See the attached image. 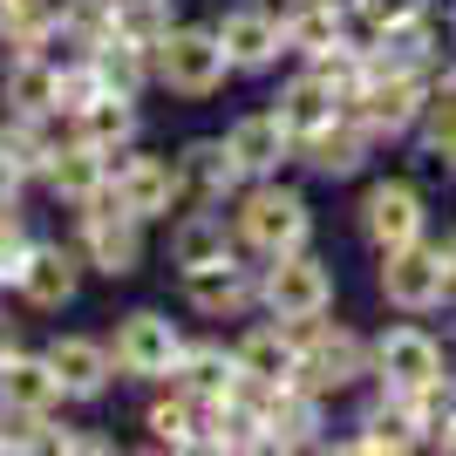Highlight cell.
Listing matches in <instances>:
<instances>
[{"instance_id":"cell-34","label":"cell","mask_w":456,"mask_h":456,"mask_svg":"<svg viewBox=\"0 0 456 456\" xmlns=\"http://www.w3.org/2000/svg\"><path fill=\"white\" fill-rule=\"evenodd\" d=\"M143 429H151L157 450H205V409H198L184 388L157 395L151 409H143Z\"/></svg>"},{"instance_id":"cell-16","label":"cell","mask_w":456,"mask_h":456,"mask_svg":"<svg viewBox=\"0 0 456 456\" xmlns=\"http://www.w3.org/2000/svg\"><path fill=\"white\" fill-rule=\"evenodd\" d=\"M239 225H232V205H184L171 218V266L177 273H198V266H218V259H239Z\"/></svg>"},{"instance_id":"cell-43","label":"cell","mask_w":456,"mask_h":456,"mask_svg":"<svg viewBox=\"0 0 456 456\" xmlns=\"http://www.w3.org/2000/svg\"><path fill=\"white\" fill-rule=\"evenodd\" d=\"M0 450H7V416H0Z\"/></svg>"},{"instance_id":"cell-46","label":"cell","mask_w":456,"mask_h":456,"mask_svg":"<svg viewBox=\"0 0 456 456\" xmlns=\"http://www.w3.org/2000/svg\"><path fill=\"white\" fill-rule=\"evenodd\" d=\"M280 7H286V0H280Z\"/></svg>"},{"instance_id":"cell-10","label":"cell","mask_w":456,"mask_h":456,"mask_svg":"<svg viewBox=\"0 0 456 456\" xmlns=\"http://www.w3.org/2000/svg\"><path fill=\"white\" fill-rule=\"evenodd\" d=\"M266 286H259V306L280 314V321H321L334 314V266H327L314 246L286 252V259H266Z\"/></svg>"},{"instance_id":"cell-9","label":"cell","mask_w":456,"mask_h":456,"mask_svg":"<svg viewBox=\"0 0 456 456\" xmlns=\"http://www.w3.org/2000/svg\"><path fill=\"white\" fill-rule=\"evenodd\" d=\"M184 327L171 321V314H157V306H136V314H123L116 321V375L123 381H171L177 362H184Z\"/></svg>"},{"instance_id":"cell-45","label":"cell","mask_w":456,"mask_h":456,"mask_svg":"<svg viewBox=\"0 0 456 456\" xmlns=\"http://www.w3.org/2000/svg\"><path fill=\"white\" fill-rule=\"evenodd\" d=\"M334 7H347V14H354V0H334Z\"/></svg>"},{"instance_id":"cell-14","label":"cell","mask_w":456,"mask_h":456,"mask_svg":"<svg viewBox=\"0 0 456 456\" xmlns=\"http://www.w3.org/2000/svg\"><path fill=\"white\" fill-rule=\"evenodd\" d=\"M110 184L116 198L143 218V225H157V218H171V211H184V184H177V157H157V151H116L110 157Z\"/></svg>"},{"instance_id":"cell-6","label":"cell","mask_w":456,"mask_h":456,"mask_svg":"<svg viewBox=\"0 0 456 456\" xmlns=\"http://www.w3.org/2000/svg\"><path fill=\"white\" fill-rule=\"evenodd\" d=\"M354 232L368 239V252H395V246H416L429 239V198H422L416 177H375L354 205Z\"/></svg>"},{"instance_id":"cell-17","label":"cell","mask_w":456,"mask_h":456,"mask_svg":"<svg viewBox=\"0 0 456 456\" xmlns=\"http://www.w3.org/2000/svg\"><path fill=\"white\" fill-rule=\"evenodd\" d=\"M225 151L239 157V171L252 184V177H280L286 164H300V136L286 130L273 110H246L225 123Z\"/></svg>"},{"instance_id":"cell-5","label":"cell","mask_w":456,"mask_h":456,"mask_svg":"<svg viewBox=\"0 0 456 456\" xmlns=\"http://www.w3.org/2000/svg\"><path fill=\"white\" fill-rule=\"evenodd\" d=\"M76 232H82V259L102 280H130L143 266V218L116 198V184H102L89 205H76Z\"/></svg>"},{"instance_id":"cell-38","label":"cell","mask_w":456,"mask_h":456,"mask_svg":"<svg viewBox=\"0 0 456 456\" xmlns=\"http://www.w3.org/2000/svg\"><path fill=\"white\" fill-rule=\"evenodd\" d=\"M28 225L14 218V205H0V286H14L20 280V259H28Z\"/></svg>"},{"instance_id":"cell-27","label":"cell","mask_w":456,"mask_h":456,"mask_svg":"<svg viewBox=\"0 0 456 456\" xmlns=\"http://www.w3.org/2000/svg\"><path fill=\"white\" fill-rule=\"evenodd\" d=\"M171 388H184L198 409L232 402V395H239V347H225V341H191L184 362H177V375H171Z\"/></svg>"},{"instance_id":"cell-11","label":"cell","mask_w":456,"mask_h":456,"mask_svg":"<svg viewBox=\"0 0 456 456\" xmlns=\"http://www.w3.org/2000/svg\"><path fill=\"white\" fill-rule=\"evenodd\" d=\"M259 259L239 252V259H218V266H198V273H177V293H184L191 314H205V321H246L259 314Z\"/></svg>"},{"instance_id":"cell-21","label":"cell","mask_w":456,"mask_h":456,"mask_svg":"<svg viewBox=\"0 0 456 456\" xmlns=\"http://www.w3.org/2000/svg\"><path fill=\"white\" fill-rule=\"evenodd\" d=\"M381 143L354 123V116H341V123H327V130H314L300 143V171H314L321 184H347V177L368 171V157H375Z\"/></svg>"},{"instance_id":"cell-26","label":"cell","mask_w":456,"mask_h":456,"mask_svg":"<svg viewBox=\"0 0 456 456\" xmlns=\"http://www.w3.org/2000/svg\"><path fill=\"white\" fill-rule=\"evenodd\" d=\"M55 402H61V375L48 368V354L14 347L0 362V409L7 416H55Z\"/></svg>"},{"instance_id":"cell-3","label":"cell","mask_w":456,"mask_h":456,"mask_svg":"<svg viewBox=\"0 0 456 456\" xmlns=\"http://www.w3.org/2000/svg\"><path fill=\"white\" fill-rule=\"evenodd\" d=\"M300 341H306V362H300V381L314 388V395H354V388H368L375 381V341L368 334H354L347 321H300Z\"/></svg>"},{"instance_id":"cell-22","label":"cell","mask_w":456,"mask_h":456,"mask_svg":"<svg viewBox=\"0 0 456 456\" xmlns=\"http://www.w3.org/2000/svg\"><path fill=\"white\" fill-rule=\"evenodd\" d=\"M48 354V368L61 375V395L69 402H95V395H110V381H116V354L110 341H89V334H55V341L41 347Z\"/></svg>"},{"instance_id":"cell-37","label":"cell","mask_w":456,"mask_h":456,"mask_svg":"<svg viewBox=\"0 0 456 456\" xmlns=\"http://www.w3.org/2000/svg\"><path fill=\"white\" fill-rule=\"evenodd\" d=\"M436 0H354V28L381 35V28H402V20H429Z\"/></svg>"},{"instance_id":"cell-33","label":"cell","mask_w":456,"mask_h":456,"mask_svg":"<svg viewBox=\"0 0 456 456\" xmlns=\"http://www.w3.org/2000/svg\"><path fill=\"white\" fill-rule=\"evenodd\" d=\"M116 35V0H55V48L89 55Z\"/></svg>"},{"instance_id":"cell-36","label":"cell","mask_w":456,"mask_h":456,"mask_svg":"<svg viewBox=\"0 0 456 456\" xmlns=\"http://www.w3.org/2000/svg\"><path fill=\"white\" fill-rule=\"evenodd\" d=\"M116 35L157 48V41L171 35V0H116Z\"/></svg>"},{"instance_id":"cell-44","label":"cell","mask_w":456,"mask_h":456,"mask_svg":"<svg viewBox=\"0 0 456 456\" xmlns=\"http://www.w3.org/2000/svg\"><path fill=\"white\" fill-rule=\"evenodd\" d=\"M450 35H456V0H450Z\"/></svg>"},{"instance_id":"cell-41","label":"cell","mask_w":456,"mask_h":456,"mask_svg":"<svg viewBox=\"0 0 456 456\" xmlns=\"http://www.w3.org/2000/svg\"><path fill=\"white\" fill-rule=\"evenodd\" d=\"M436 443H443V450H450V456H456V416H450V422H443V436H436Z\"/></svg>"},{"instance_id":"cell-30","label":"cell","mask_w":456,"mask_h":456,"mask_svg":"<svg viewBox=\"0 0 456 456\" xmlns=\"http://www.w3.org/2000/svg\"><path fill=\"white\" fill-rule=\"evenodd\" d=\"M41 184L55 191L61 205H89L95 191L110 184V157L95 151V143H82V136H69V143L55 151V164H48V177H41Z\"/></svg>"},{"instance_id":"cell-1","label":"cell","mask_w":456,"mask_h":456,"mask_svg":"<svg viewBox=\"0 0 456 456\" xmlns=\"http://www.w3.org/2000/svg\"><path fill=\"white\" fill-rule=\"evenodd\" d=\"M232 225H239V246H246L259 266L314 246V205H306L300 184H280V177H252V184L232 198Z\"/></svg>"},{"instance_id":"cell-39","label":"cell","mask_w":456,"mask_h":456,"mask_svg":"<svg viewBox=\"0 0 456 456\" xmlns=\"http://www.w3.org/2000/svg\"><path fill=\"white\" fill-rule=\"evenodd\" d=\"M20 184H28V171H20L14 157L0 151V205H20Z\"/></svg>"},{"instance_id":"cell-23","label":"cell","mask_w":456,"mask_h":456,"mask_svg":"<svg viewBox=\"0 0 456 456\" xmlns=\"http://www.w3.org/2000/svg\"><path fill=\"white\" fill-rule=\"evenodd\" d=\"M368 41V69L375 76H429L443 61V35H436V14L429 20H402V28H381Z\"/></svg>"},{"instance_id":"cell-4","label":"cell","mask_w":456,"mask_h":456,"mask_svg":"<svg viewBox=\"0 0 456 456\" xmlns=\"http://www.w3.org/2000/svg\"><path fill=\"white\" fill-rule=\"evenodd\" d=\"M375 286H381V300H388V314H416V321H422V314H443V306H456L450 259H443V246H429V239L381 252Z\"/></svg>"},{"instance_id":"cell-12","label":"cell","mask_w":456,"mask_h":456,"mask_svg":"<svg viewBox=\"0 0 456 456\" xmlns=\"http://www.w3.org/2000/svg\"><path fill=\"white\" fill-rule=\"evenodd\" d=\"M429 110V76H368V89L347 102L375 143H416V123Z\"/></svg>"},{"instance_id":"cell-18","label":"cell","mask_w":456,"mask_h":456,"mask_svg":"<svg viewBox=\"0 0 456 456\" xmlns=\"http://www.w3.org/2000/svg\"><path fill=\"white\" fill-rule=\"evenodd\" d=\"M177 184H184V205H232L246 191V171L225 151V136H191L177 151Z\"/></svg>"},{"instance_id":"cell-29","label":"cell","mask_w":456,"mask_h":456,"mask_svg":"<svg viewBox=\"0 0 456 456\" xmlns=\"http://www.w3.org/2000/svg\"><path fill=\"white\" fill-rule=\"evenodd\" d=\"M69 123H76V136H82V143H95L102 157L130 151L136 130H143V116H136V95H116V89H102L95 102H82Z\"/></svg>"},{"instance_id":"cell-7","label":"cell","mask_w":456,"mask_h":456,"mask_svg":"<svg viewBox=\"0 0 456 456\" xmlns=\"http://www.w3.org/2000/svg\"><path fill=\"white\" fill-rule=\"evenodd\" d=\"M436 429L429 416L416 409V395H395V388H375V395L354 409V429L341 436L347 456H409V450H429Z\"/></svg>"},{"instance_id":"cell-42","label":"cell","mask_w":456,"mask_h":456,"mask_svg":"<svg viewBox=\"0 0 456 456\" xmlns=\"http://www.w3.org/2000/svg\"><path fill=\"white\" fill-rule=\"evenodd\" d=\"M443 259H450V286H456V232L443 239Z\"/></svg>"},{"instance_id":"cell-31","label":"cell","mask_w":456,"mask_h":456,"mask_svg":"<svg viewBox=\"0 0 456 456\" xmlns=\"http://www.w3.org/2000/svg\"><path fill=\"white\" fill-rule=\"evenodd\" d=\"M205 450H225V456L266 450V409H259V402H246V395L211 402V409H205Z\"/></svg>"},{"instance_id":"cell-35","label":"cell","mask_w":456,"mask_h":456,"mask_svg":"<svg viewBox=\"0 0 456 456\" xmlns=\"http://www.w3.org/2000/svg\"><path fill=\"white\" fill-rule=\"evenodd\" d=\"M89 61H95V76H102V89H116V95H143V89L157 82L151 48H143V41H130V35H110L102 48H89Z\"/></svg>"},{"instance_id":"cell-40","label":"cell","mask_w":456,"mask_h":456,"mask_svg":"<svg viewBox=\"0 0 456 456\" xmlns=\"http://www.w3.org/2000/svg\"><path fill=\"white\" fill-rule=\"evenodd\" d=\"M14 347H20V321H7V314H0V362H7Z\"/></svg>"},{"instance_id":"cell-13","label":"cell","mask_w":456,"mask_h":456,"mask_svg":"<svg viewBox=\"0 0 456 456\" xmlns=\"http://www.w3.org/2000/svg\"><path fill=\"white\" fill-rule=\"evenodd\" d=\"M211 28H218V41H225V55H232L239 76H273L280 55H293V48H286V14L266 7V0H239V7H225Z\"/></svg>"},{"instance_id":"cell-32","label":"cell","mask_w":456,"mask_h":456,"mask_svg":"<svg viewBox=\"0 0 456 456\" xmlns=\"http://www.w3.org/2000/svg\"><path fill=\"white\" fill-rule=\"evenodd\" d=\"M416 157H422V171L456 177V82L429 89V110L416 123Z\"/></svg>"},{"instance_id":"cell-2","label":"cell","mask_w":456,"mask_h":456,"mask_svg":"<svg viewBox=\"0 0 456 456\" xmlns=\"http://www.w3.org/2000/svg\"><path fill=\"white\" fill-rule=\"evenodd\" d=\"M151 69H157V89L184 95V102H205L239 76L211 20H171V35L151 48Z\"/></svg>"},{"instance_id":"cell-28","label":"cell","mask_w":456,"mask_h":456,"mask_svg":"<svg viewBox=\"0 0 456 456\" xmlns=\"http://www.w3.org/2000/svg\"><path fill=\"white\" fill-rule=\"evenodd\" d=\"M280 14H286V48H293L300 61L327 55V48H334V41H347V35H362V28H354V14H347V7H334V0H286Z\"/></svg>"},{"instance_id":"cell-24","label":"cell","mask_w":456,"mask_h":456,"mask_svg":"<svg viewBox=\"0 0 456 456\" xmlns=\"http://www.w3.org/2000/svg\"><path fill=\"white\" fill-rule=\"evenodd\" d=\"M55 89H61V55H48V48H14L7 76H0L7 116H61Z\"/></svg>"},{"instance_id":"cell-8","label":"cell","mask_w":456,"mask_h":456,"mask_svg":"<svg viewBox=\"0 0 456 456\" xmlns=\"http://www.w3.org/2000/svg\"><path fill=\"white\" fill-rule=\"evenodd\" d=\"M450 375V347L416 321V314H402L375 334V388H395V395H416L429 381Z\"/></svg>"},{"instance_id":"cell-20","label":"cell","mask_w":456,"mask_h":456,"mask_svg":"<svg viewBox=\"0 0 456 456\" xmlns=\"http://www.w3.org/2000/svg\"><path fill=\"white\" fill-rule=\"evenodd\" d=\"M266 450H327V395H314L306 381L273 388L266 395Z\"/></svg>"},{"instance_id":"cell-15","label":"cell","mask_w":456,"mask_h":456,"mask_svg":"<svg viewBox=\"0 0 456 456\" xmlns=\"http://www.w3.org/2000/svg\"><path fill=\"white\" fill-rule=\"evenodd\" d=\"M232 347H239V375L246 381H266V388H293V381H300V362H306L300 321L266 314V321H252Z\"/></svg>"},{"instance_id":"cell-19","label":"cell","mask_w":456,"mask_h":456,"mask_svg":"<svg viewBox=\"0 0 456 456\" xmlns=\"http://www.w3.org/2000/svg\"><path fill=\"white\" fill-rule=\"evenodd\" d=\"M266 110H273V116L286 123V130H293V136L306 143L314 130L341 123V116H347V102H341V89H334V82H327L321 69H306V61H300V69H293V76H286L280 89H273V102H266Z\"/></svg>"},{"instance_id":"cell-25","label":"cell","mask_w":456,"mask_h":456,"mask_svg":"<svg viewBox=\"0 0 456 456\" xmlns=\"http://www.w3.org/2000/svg\"><path fill=\"white\" fill-rule=\"evenodd\" d=\"M76 286H82V259L69 246H28L14 293L35 306V314H61V306L76 300Z\"/></svg>"}]
</instances>
